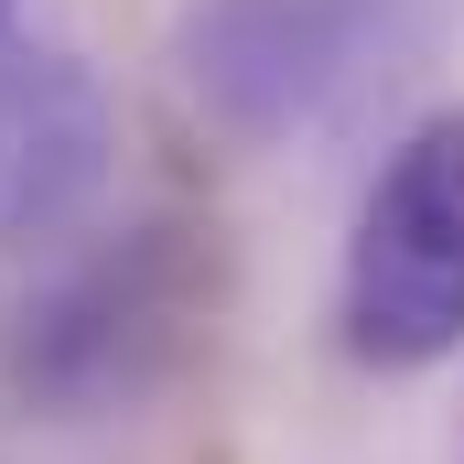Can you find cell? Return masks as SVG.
<instances>
[{
	"label": "cell",
	"instance_id": "1",
	"mask_svg": "<svg viewBox=\"0 0 464 464\" xmlns=\"http://www.w3.org/2000/svg\"><path fill=\"white\" fill-rule=\"evenodd\" d=\"M335 335L378 378H421L464 356V109H432L389 140L346 227Z\"/></svg>",
	"mask_w": 464,
	"mask_h": 464
},
{
	"label": "cell",
	"instance_id": "2",
	"mask_svg": "<svg viewBox=\"0 0 464 464\" xmlns=\"http://www.w3.org/2000/svg\"><path fill=\"white\" fill-rule=\"evenodd\" d=\"M195 314H206V281H195L184 227H140L130 248L87 259L44 314H22L11 378H22V400H44L65 421L76 411H109V400H130V389L162 378V356L195 335Z\"/></svg>",
	"mask_w": 464,
	"mask_h": 464
},
{
	"label": "cell",
	"instance_id": "3",
	"mask_svg": "<svg viewBox=\"0 0 464 464\" xmlns=\"http://www.w3.org/2000/svg\"><path fill=\"white\" fill-rule=\"evenodd\" d=\"M356 54H367L356 0H184V22H173L184 98L237 140L314 130L367 76Z\"/></svg>",
	"mask_w": 464,
	"mask_h": 464
},
{
	"label": "cell",
	"instance_id": "4",
	"mask_svg": "<svg viewBox=\"0 0 464 464\" xmlns=\"http://www.w3.org/2000/svg\"><path fill=\"white\" fill-rule=\"evenodd\" d=\"M109 184V98L76 54H0V237H54Z\"/></svg>",
	"mask_w": 464,
	"mask_h": 464
},
{
	"label": "cell",
	"instance_id": "5",
	"mask_svg": "<svg viewBox=\"0 0 464 464\" xmlns=\"http://www.w3.org/2000/svg\"><path fill=\"white\" fill-rule=\"evenodd\" d=\"M11 11H22V0H0V44H11Z\"/></svg>",
	"mask_w": 464,
	"mask_h": 464
}]
</instances>
